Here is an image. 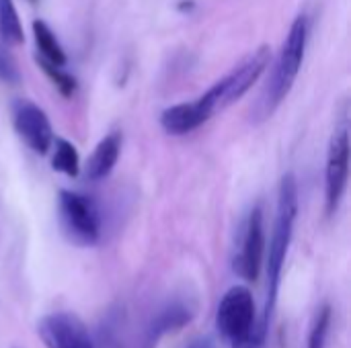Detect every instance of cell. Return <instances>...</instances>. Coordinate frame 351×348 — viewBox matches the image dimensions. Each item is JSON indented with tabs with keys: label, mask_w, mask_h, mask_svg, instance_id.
<instances>
[{
	"label": "cell",
	"mask_w": 351,
	"mask_h": 348,
	"mask_svg": "<svg viewBox=\"0 0 351 348\" xmlns=\"http://www.w3.org/2000/svg\"><path fill=\"white\" fill-rule=\"evenodd\" d=\"M298 215V183L294 174H286L280 183V193H278V215H276V226H274V236L269 242V256H267V297H265V308L263 316L257 322L259 332L267 338V330L271 324L276 299H278V287H280V277L282 269L286 263V254L292 242L294 234V224Z\"/></svg>",
	"instance_id": "obj_1"
},
{
	"label": "cell",
	"mask_w": 351,
	"mask_h": 348,
	"mask_svg": "<svg viewBox=\"0 0 351 348\" xmlns=\"http://www.w3.org/2000/svg\"><path fill=\"white\" fill-rule=\"evenodd\" d=\"M306 43H308V23H306V16H298L292 23L288 37L276 59V66H274V74H271L267 98H265L267 113H271L290 94L304 62Z\"/></svg>",
	"instance_id": "obj_2"
},
{
	"label": "cell",
	"mask_w": 351,
	"mask_h": 348,
	"mask_svg": "<svg viewBox=\"0 0 351 348\" xmlns=\"http://www.w3.org/2000/svg\"><path fill=\"white\" fill-rule=\"evenodd\" d=\"M269 64H271V49L267 45H263L257 51H253V55H249L234 72H230L226 78L216 82L197 101L204 105L208 115L214 117L218 111H222L228 105H232L234 101L243 98L251 90V86L261 78V74L267 70Z\"/></svg>",
	"instance_id": "obj_3"
},
{
	"label": "cell",
	"mask_w": 351,
	"mask_h": 348,
	"mask_svg": "<svg viewBox=\"0 0 351 348\" xmlns=\"http://www.w3.org/2000/svg\"><path fill=\"white\" fill-rule=\"evenodd\" d=\"M216 328L228 345H237L253 334H261L257 326L255 299L247 287H232L224 293L216 312Z\"/></svg>",
	"instance_id": "obj_4"
},
{
	"label": "cell",
	"mask_w": 351,
	"mask_h": 348,
	"mask_svg": "<svg viewBox=\"0 0 351 348\" xmlns=\"http://www.w3.org/2000/svg\"><path fill=\"white\" fill-rule=\"evenodd\" d=\"M60 222L70 242L78 246H93L101 238L99 211L95 203L80 193H60Z\"/></svg>",
	"instance_id": "obj_5"
},
{
	"label": "cell",
	"mask_w": 351,
	"mask_h": 348,
	"mask_svg": "<svg viewBox=\"0 0 351 348\" xmlns=\"http://www.w3.org/2000/svg\"><path fill=\"white\" fill-rule=\"evenodd\" d=\"M37 334L45 348H97L84 322L70 312L43 316L37 322Z\"/></svg>",
	"instance_id": "obj_6"
},
{
	"label": "cell",
	"mask_w": 351,
	"mask_h": 348,
	"mask_svg": "<svg viewBox=\"0 0 351 348\" xmlns=\"http://www.w3.org/2000/svg\"><path fill=\"white\" fill-rule=\"evenodd\" d=\"M350 178V133L348 127H341L335 131L329 144L327 154V168H325V203H327V215H333L348 189Z\"/></svg>",
	"instance_id": "obj_7"
},
{
	"label": "cell",
	"mask_w": 351,
	"mask_h": 348,
	"mask_svg": "<svg viewBox=\"0 0 351 348\" xmlns=\"http://www.w3.org/2000/svg\"><path fill=\"white\" fill-rule=\"evenodd\" d=\"M265 258V228H263V211L255 207L245 224L241 248L234 258V271L247 279L257 281Z\"/></svg>",
	"instance_id": "obj_8"
},
{
	"label": "cell",
	"mask_w": 351,
	"mask_h": 348,
	"mask_svg": "<svg viewBox=\"0 0 351 348\" xmlns=\"http://www.w3.org/2000/svg\"><path fill=\"white\" fill-rule=\"evenodd\" d=\"M14 129L21 139L35 152L47 154L53 144V129L43 109L29 101H21L14 107Z\"/></svg>",
	"instance_id": "obj_9"
},
{
	"label": "cell",
	"mask_w": 351,
	"mask_h": 348,
	"mask_svg": "<svg viewBox=\"0 0 351 348\" xmlns=\"http://www.w3.org/2000/svg\"><path fill=\"white\" fill-rule=\"evenodd\" d=\"M208 119L210 115L204 109V105L199 101H193V103L173 105L165 109L160 115V125L171 135H187L195 131L199 125H204Z\"/></svg>",
	"instance_id": "obj_10"
},
{
	"label": "cell",
	"mask_w": 351,
	"mask_h": 348,
	"mask_svg": "<svg viewBox=\"0 0 351 348\" xmlns=\"http://www.w3.org/2000/svg\"><path fill=\"white\" fill-rule=\"evenodd\" d=\"M119 152H121V133L113 131V133L105 135L97 144V148H95V152H93V156L88 160V166H86L88 180L97 183V180L107 178L111 174V170L115 168V164H117Z\"/></svg>",
	"instance_id": "obj_11"
},
{
	"label": "cell",
	"mask_w": 351,
	"mask_h": 348,
	"mask_svg": "<svg viewBox=\"0 0 351 348\" xmlns=\"http://www.w3.org/2000/svg\"><path fill=\"white\" fill-rule=\"evenodd\" d=\"M33 35H35L37 49L41 51V62H47L51 66H62L64 68L68 57H66V51L62 49L60 41L56 39L53 31L43 21H35L33 23Z\"/></svg>",
	"instance_id": "obj_12"
},
{
	"label": "cell",
	"mask_w": 351,
	"mask_h": 348,
	"mask_svg": "<svg viewBox=\"0 0 351 348\" xmlns=\"http://www.w3.org/2000/svg\"><path fill=\"white\" fill-rule=\"evenodd\" d=\"M51 146H53V158H51L53 170L64 172L66 176H76L80 172V158L76 148L62 137H58Z\"/></svg>",
	"instance_id": "obj_13"
},
{
	"label": "cell",
	"mask_w": 351,
	"mask_h": 348,
	"mask_svg": "<svg viewBox=\"0 0 351 348\" xmlns=\"http://www.w3.org/2000/svg\"><path fill=\"white\" fill-rule=\"evenodd\" d=\"M0 37L10 45H19L25 39L23 25L12 0H0Z\"/></svg>",
	"instance_id": "obj_14"
},
{
	"label": "cell",
	"mask_w": 351,
	"mask_h": 348,
	"mask_svg": "<svg viewBox=\"0 0 351 348\" xmlns=\"http://www.w3.org/2000/svg\"><path fill=\"white\" fill-rule=\"evenodd\" d=\"M329 326H331V306H323L311 326L308 332V345L306 348H325L327 345V334H329Z\"/></svg>",
	"instance_id": "obj_15"
},
{
	"label": "cell",
	"mask_w": 351,
	"mask_h": 348,
	"mask_svg": "<svg viewBox=\"0 0 351 348\" xmlns=\"http://www.w3.org/2000/svg\"><path fill=\"white\" fill-rule=\"evenodd\" d=\"M41 66H43L45 74L51 78V82L58 86V90H60L64 96H70V94L74 92L76 82H74V78H72L70 74H66V72L62 70V66H51V64H47V62H41Z\"/></svg>",
	"instance_id": "obj_16"
},
{
	"label": "cell",
	"mask_w": 351,
	"mask_h": 348,
	"mask_svg": "<svg viewBox=\"0 0 351 348\" xmlns=\"http://www.w3.org/2000/svg\"><path fill=\"white\" fill-rule=\"evenodd\" d=\"M0 80H2V82H8V84L19 82L16 64L12 62V57H10L4 49H0Z\"/></svg>",
	"instance_id": "obj_17"
},
{
	"label": "cell",
	"mask_w": 351,
	"mask_h": 348,
	"mask_svg": "<svg viewBox=\"0 0 351 348\" xmlns=\"http://www.w3.org/2000/svg\"><path fill=\"white\" fill-rule=\"evenodd\" d=\"M265 345V338L261 336V334H253L251 338H247V340H241V343H237V345H230L232 348H263Z\"/></svg>",
	"instance_id": "obj_18"
},
{
	"label": "cell",
	"mask_w": 351,
	"mask_h": 348,
	"mask_svg": "<svg viewBox=\"0 0 351 348\" xmlns=\"http://www.w3.org/2000/svg\"><path fill=\"white\" fill-rule=\"evenodd\" d=\"M29 2H37V0H29Z\"/></svg>",
	"instance_id": "obj_19"
}]
</instances>
